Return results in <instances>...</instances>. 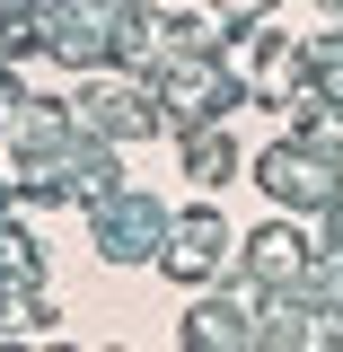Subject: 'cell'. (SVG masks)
I'll use <instances>...</instances> for the list:
<instances>
[{
    "label": "cell",
    "instance_id": "1",
    "mask_svg": "<svg viewBox=\"0 0 343 352\" xmlns=\"http://www.w3.org/2000/svg\"><path fill=\"white\" fill-rule=\"evenodd\" d=\"M264 185H273V203H300V212H326V203H335V176L317 168L308 150H291V141L264 159Z\"/></svg>",
    "mask_w": 343,
    "mask_h": 352
},
{
    "label": "cell",
    "instance_id": "2",
    "mask_svg": "<svg viewBox=\"0 0 343 352\" xmlns=\"http://www.w3.org/2000/svg\"><path fill=\"white\" fill-rule=\"evenodd\" d=\"M212 264H220V220H212V212L176 220V247H168V273H176V282H203Z\"/></svg>",
    "mask_w": 343,
    "mask_h": 352
},
{
    "label": "cell",
    "instance_id": "3",
    "mask_svg": "<svg viewBox=\"0 0 343 352\" xmlns=\"http://www.w3.org/2000/svg\"><path fill=\"white\" fill-rule=\"evenodd\" d=\"M300 264H308V247L291 238V229H264L256 247H247V273H256V282H291Z\"/></svg>",
    "mask_w": 343,
    "mask_h": 352
},
{
    "label": "cell",
    "instance_id": "4",
    "mask_svg": "<svg viewBox=\"0 0 343 352\" xmlns=\"http://www.w3.org/2000/svg\"><path fill=\"white\" fill-rule=\"evenodd\" d=\"M185 159H194V176H203V185H220V176L238 168V150H229L220 132H194V141H185Z\"/></svg>",
    "mask_w": 343,
    "mask_h": 352
},
{
    "label": "cell",
    "instance_id": "5",
    "mask_svg": "<svg viewBox=\"0 0 343 352\" xmlns=\"http://www.w3.org/2000/svg\"><path fill=\"white\" fill-rule=\"evenodd\" d=\"M220 9H229V18H256V9H264V0H220Z\"/></svg>",
    "mask_w": 343,
    "mask_h": 352
}]
</instances>
